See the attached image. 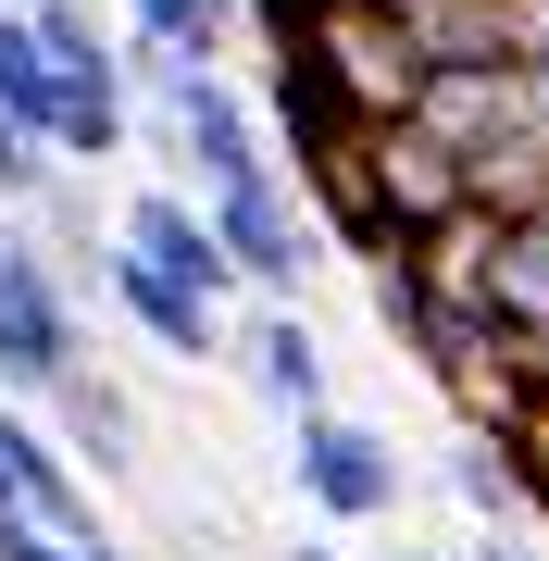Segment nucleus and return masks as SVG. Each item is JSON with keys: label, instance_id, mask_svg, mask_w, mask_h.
Wrapping results in <instances>:
<instances>
[{"label": "nucleus", "instance_id": "f257e3e1", "mask_svg": "<svg viewBox=\"0 0 549 561\" xmlns=\"http://www.w3.org/2000/svg\"><path fill=\"white\" fill-rule=\"evenodd\" d=\"M76 362H88V337H76V287H62L50 238L38 225H0V400L38 412Z\"/></svg>", "mask_w": 549, "mask_h": 561}, {"label": "nucleus", "instance_id": "f03ea898", "mask_svg": "<svg viewBox=\"0 0 549 561\" xmlns=\"http://www.w3.org/2000/svg\"><path fill=\"white\" fill-rule=\"evenodd\" d=\"M287 486L325 524H387L400 512V437L363 412H312V424H287Z\"/></svg>", "mask_w": 549, "mask_h": 561}, {"label": "nucleus", "instance_id": "7ed1b4c3", "mask_svg": "<svg viewBox=\"0 0 549 561\" xmlns=\"http://www.w3.org/2000/svg\"><path fill=\"white\" fill-rule=\"evenodd\" d=\"M350 175H363V201L400 225V250H425L437 225H462V162H449L437 138H412V125H363Z\"/></svg>", "mask_w": 549, "mask_h": 561}, {"label": "nucleus", "instance_id": "20e7f679", "mask_svg": "<svg viewBox=\"0 0 549 561\" xmlns=\"http://www.w3.org/2000/svg\"><path fill=\"white\" fill-rule=\"evenodd\" d=\"M312 76L350 101V125H400L412 101H425V62H412V38L387 13H325L312 25Z\"/></svg>", "mask_w": 549, "mask_h": 561}, {"label": "nucleus", "instance_id": "39448f33", "mask_svg": "<svg viewBox=\"0 0 549 561\" xmlns=\"http://www.w3.org/2000/svg\"><path fill=\"white\" fill-rule=\"evenodd\" d=\"M412 138H437L449 162H500L512 138H537V101H525V62H512V76H425V101L400 113Z\"/></svg>", "mask_w": 549, "mask_h": 561}, {"label": "nucleus", "instance_id": "423d86ee", "mask_svg": "<svg viewBox=\"0 0 549 561\" xmlns=\"http://www.w3.org/2000/svg\"><path fill=\"white\" fill-rule=\"evenodd\" d=\"M113 250L150 262L163 287H187L201 312L238 300V275H225V250H213V225H201V201H187V187H138V201H125V225H113Z\"/></svg>", "mask_w": 549, "mask_h": 561}, {"label": "nucleus", "instance_id": "0eeeda50", "mask_svg": "<svg viewBox=\"0 0 549 561\" xmlns=\"http://www.w3.org/2000/svg\"><path fill=\"white\" fill-rule=\"evenodd\" d=\"M225 362L250 375V400H263L275 424L338 412V375H325V337H312V312H250L238 337H225Z\"/></svg>", "mask_w": 549, "mask_h": 561}, {"label": "nucleus", "instance_id": "6e6552de", "mask_svg": "<svg viewBox=\"0 0 549 561\" xmlns=\"http://www.w3.org/2000/svg\"><path fill=\"white\" fill-rule=\"evenodd\" d=\"M88 275H101V300H113L125 324H138V350L187 362V375H201V362H225V312H201V300H187V287H163V275H150V262L101 250V262H88Z\"/></svg>", "mask_w": 549, "mask_h": 561}, {"label": "nucleus", "instance_id": "1a4fd4ad", "mask_svg": "<svg viewBox=\"0 0 549 561\" xmlns=\"http://www.w3.org/2000/svg\"><path fill=\"white\" fill-rule=\"evenodd\" d=\"M38 424H50V449L76 461V474H138V400H125L113 375H88V362L38 400Z\"/></svg>", "mask_w": 549, "mask_h": 561}, {"label": "nucleus", "instance_id": "9d476101", "mask_svg": "<svg viewBox=\"0 0 549 561\" xmlns=\"http://www.w3.org/2000/svg\"><path fill=\"white\" fill-rule=\"evenodd\" d=\"M449 500L488 524V537H512V524H525V461H512L500 437H462L449 449Z\"/></svg>", "mask_w": 549, "mask_h": 561}, {"label": "nucleus", "instance_id": "9b49d317", "mask_svg": "<svg viewBox=\"0 0 549 561\" xmlns=\"http://www.w3.org/2000/svg\"><path fill=\"white\" fill-rule=\"evenodd\" d=\"M462 561H537V549H525V537H474Z\"/></svg>", "mask_w": 549, "mask_h": 561}, {"label": "nucleus", "instance_id": "f8f14e48", "mask_svg": "<svg viewBox=\"0 0 549 561\" xmlns=\"http://www.w3.org/2000/svg\"><path fill=\"white\" fill-rule=\"evenodd\" d=\"M325 13H400V0H325Z\"/></svg>", "mask_w": 549, "mask_h": 561}, {"label": "nucleus", "instance_id": "ddd939ff", "mask_svg": "<svg viewBox=\"0 0 549 561\" xmlns=\"http://www.w3.org/2000/svg\"><path fill=\"white\" fill-rule=\"evenodd\" d=\"M287 561H338V549H287Z\"/></svg>", "mask_w": 549, "mask_h": 561}, {"label": "nucleus", "instance_id": "4468645a", "mask_svg": "<svg viewBox=\"0 0 549 561\" xmlns=\"http://www.w3.org/2000/svg\"><path fill=\"white\" fill-rule=\"evenodd\" d=\"M537 412H549V362H537Z\"/></svg>", "mask_w": 549, "mask_h": 561}, {"label": "nucleus", "instance_id": "2eb2a0df", "mask_svg": "<svg viewBox=\"0 0 549 561\" xmlns=\"http://www.w3.org/2000/svg\"><path fill=\"white\" fill-rule=\"evenodd\" d=\"M25 13H38V0H25Z\"/></svg>", "mask_w": 549, "mask_h": 561}]
</instances>
